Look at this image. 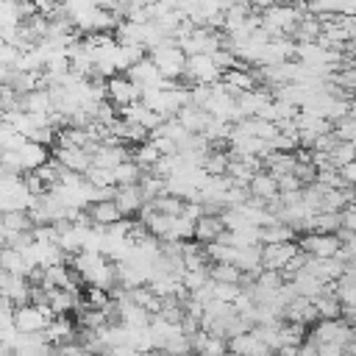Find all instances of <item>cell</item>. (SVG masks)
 Masks as SVG:
<instances>
[{
    "instance_id": "1",
    "label": "cell",
    "mask_w": 356,
    "mask_h": 356,
    "mask_svg": "<svg viewBox=\"0 0 356 356\" xmlns=\"http://www.w3.org/2000/svg\"><path fill=\"white\" fill-rule=\"evenodd\" d=\"M147 58L156 64V70L161 72L164 81H178V78L184 75V61H186V56H184V50L178 47L175 39L161 42L156 50L147 53Z\"/></svg>"
},
{
    "instance_id": "2",
    "label": "cell",
    "mask_w": 356,
    "mask_h": 356,
    "mask_svg": "<svg viewBox=\"0 0 356 356\" xmlns=\"http://www.w3.org/2000/svg\"><path fill=\"white\" fill-rule=\"evenodd\" d=\"M181 78L186 81V86H197V83L211 86V83H217V81L222 78V72L217 70V64L211 61V56L200 53V56H186V61H184V75H181Z\"/></svg>"
},
{
    "instance_id": "3",
    "label": "cell",
    "mask_w": 356,
    "mask_h": 356,
    "mask_svg": "<svg viewBox=\"0 0 356 356\" xmlns=\"http://www.w3.org/2000/svg\"><path fill=\"white\" fill-rule=\"evenodd\" d=\"M14 328L19 334H42L47 328V323L53 320V312L47 306H33V303H25V306H17L14 314Z\"/></svg>"
},
{
    "instance_id": "4",
    "label": "cell",
    "mask_w": 356,
    "mask_h": 356,
    "mask_svg": "<svg viewBox=\"0 0 356 356\" xmlns=\"http://www.w3.org/2000/svg\"><path fill=\"white\" fill-rule=\"evenodd\" d=\"M309 337L314 342H320V345H342L345 348L350 342V337H353V328L342 317H337V320H317L309 328Z\"/></svg>"
},
{
    "instance_id": "5",
    "label": "cell",
    "mask_w": 356,
    "mask_h": 356,
    "mask_svg": "<svg viewBox=\"0 0 356 356\" xmlns=\"http://www.w3.org/2000/svg\"><path fill=\"white\" fill-rule=\"evenodd\" d=\"M50 159L67 172H81L83 175L92 167V153L86 147H75V145H53Z\"/></svg>"
},
{
    "instance_id": "6",
    "label": "cell",
    "mask_w": 356,
    "mask_h": 356,
    "mask_svg": "<svg viewBox=\"0 0 356 356\" xmlns=\"http://www.w3.org/2000/svg\"><path fill=\"white\" fill-rule=\"evenodd\" d=\"M298 248L312 259H334L342 248L337 234H303L298 239Z\"/></svg>"
},
{
    "instance_id": "7",
    "label": "cell",
    "mask_w": 356,
    "mask_h": 356,
    "mask_svg": "<svg viewBox=\"0 0 356 356\" xmlns=\"http://www.w3.org/2000/svg\"><path fill=\"white\" fill-rule=\"evenodd\" d=\"M106 100L120 111V108H125V106L139 100V86L128 75H111L106 81Z\"/></svg>"
},
{
    "instance_id": "8",
    "label": "cell",
    "mask_w": 356,
    "mask_h": 356,
    "mask_svg": "<svg viewBox=\"0 0 356 356\" xmlns=\"http://www.w3.org/2000/svg\"><path fill=\"white\" fill-rule=\"evenodd\" d=\"M28 295H31V281L25 275H14V273L0 270V298L3 300H8L17 309V306L28 303Z\"/></svg>"
},
{
    "instance_id": "9",
    "label": "cell",
    "mask_w": 356,
    "mask_h": 356,
    "mask_svg": "<svg viewBox=\"0 0 356 356\" xmlns=\"http://www.w3.org/2000/svg\"><path fill=\"white\" fill-rule=\"evenodd\" d=\"M83 306L81 289H56L47 286V309L53 312V317H67L70 312H78Z\"/></svg>"
},
{
    "instance_id": "10",
    "label": "cell",
    "mask_w": 356,
    "mask_h": 356,
    "mask_svg": "<svg viewBox=\"0 0 356 356\" xmlns=\"http://www.w3.org/2000/svg\"><path fill=\"white\" fill-rule=\"evenodd\" d=\"M128 159H131V150L122 142H100L92 150V164L95 167H103V170H114L117 164H122Z\"/></svg>"
},
{
    "instance_id": "11",
    "label": "cell",
    "mask_w": 356,
    "mask_h": 356,
    "mask_svg": "<svg viewBox=\"0 0 356 356\" xmlns=\"http://www.w3.org/2000/svg\"><path fill=\"white\" fill-rule=\"evenodd\" d=\"M298 242H278V245H261V270H275L281 273L289 259L298 253Z\"/></svg>"
},
{
    "instance_id": "12",
    "label": "cell",
    "mask_w": 356,
    "mask_h": 356,
    "mask_svg": "<svg viewBox=\"0 0 356 356\" xmlns=\"http://www.w3.org/2000/svg\"><path fill=\"white\" fill-rule=\"evenodd\" d=\"M14 153H17V164H19V172L22 175L25 172H33V170H39L42 164L50 161V147L39 145V142H31V139H25L22 147L14 150Z\"/></svg>"
},
{
    "instance_id": "13",
    "label": "cell",
    "mask_w": 356,
    "mask_h": 356,
    "mask_svg": "<svg viewBox=\"0 0 356 356\" xmlns=\"http://www.w3.org/2000/svg\"><path fill=\"white\" fill-rule=\"evenodd\" d=\"M78 328H75V323L70 320V317H53L50 323H47V328L42 331V337H44V342L50 345V348H64V345H70V342H75L78 337Z\"/></svg>"
},
{
    "instance_id": "14",
    "label": "cell",
    "mask_w": 356,
    "mask_h": 356,
    "mask_svg": "<svg viewBox=\"0 0 356 356\" xmlns=\"http://www.w3.org/2000/svg\"><path fill=\"white\" fill-rule=\"evenodd\" d=\"M114 206L120 209V214L122 217H134V214H139V209L147 203L145 200V195H142V189H139V184H131V186H114Z\"/></svg>"
},
{
    "instance_id": "15",
    "label": "cell",
    "mask_w": 356,
    "mask_h": 356,
    "mask_svg": "<svg viewBox=\"0 0 356 356\" xmlns=\"http://www.w3.org/2000/svg\"><path fill=\"white\" fill-rule=\"evenodd\" d=\"M19 108H22L25 114H33V117H50V114L56 111V108H53V95H50L47 86H39V89L22 95V97H19Z\"/></svg>"
},
{
    "instance_id": "16",
    "label": "cell",
    "mask_w": 356,
    "mask_h": 356,
    "mask_svg": "<svg viewBox=\"0 0 356 356\" xmlns=\"http://www.w3.org/2000/svg\"><path fill=\"white\" fill-rule=\"evenodd\" d=\"M192 353H195V356H225V353H228V339L197 328V331L192 334Z\"/></svg>"
},
{
    "instance_id": "17",
    "label": "cell",
    "mask_w": 356,
    "mask_h": 356,
    "mask_svg": "<svg viewBox=\"0 0 356 356\" xmlns=\"http://www.w3.org/2000/svg\"><path fill=\"white\" fill-rule=\"evenodd\" d=\"M248 195L253 197V200H259V203H273V200H278V181L267 172V170H259L253 178H250V184H248Z\"/></svg>"
},
{
    "instance_id": "18",
    "label": "cell",
    "mask_w": 356,
    "mask_h": 356,
    "mask_svg": "<svg viewBox=\"0 0 356 356\" xmlns=\"http://www.w3.org/2000/svg\"><path fill=\"white\" fill-rule=\"evenodd\" d=\"M284 320L286 323H298V325H314L320 317H317V309H314V303L309 300V298H292L286 306H284Z\"/></svg>"
},
{
    "instance_id": "19",
    "label": "cell",
    "mask_w": 356,
    "mask_h": 356,
    "mask_svg": "<svg viewBox=\"0 0 356 356\" xmlns=\"http://www.w3.org/2000/svg\"><path fill=\"white\" fill-rule=\"evenodd\" d=\"M225 231V222L220 214H200V220L195 222V234L192 239L200 242V245H209V242H217Z\"/></svg>"
},
{
    "instance_id": "20",
    "label": "cell",
    "mask_w": 356,
    "mask_h": 356,
    "mask_svg": "<svg viewBox=\"0 0 356 356\" xmlns=\"http://www.w3.org/2000/svg\"><path fill=\"white\" fill-rule=\"evenodd\" d=\"M125 75H128V78H131V81H134L139 89H145V86H161V83H164L161 72L156 70V64H153L147 56H145L142 61H136V64H134V67H131Z\"/></svg>"
},
{
    "instance_id": "21",
    "label": "cell",
    "mask_w": 356,
    "mask_h": 356,
    "mask_svg": "<svg viewBox=\"0 0 356 356\" xmlns=\"http://www.w3.org/2000/svg\"><path fill=\"white\" fill-rule=\"evenodd\" d=\"M86 217H89V225H95V228H106V225L122 220V214H120V209L114 206L111 197H108V200H95V203L86 209Z\"/></svg>"
},
{
    "instance_id": "22",
    "label": "cell",
    "mask_w": 356,
    "mask_h": 356,
    "mask_svg": "<svg viewBox=\"0 0 356 356\" xmlns=\"http://www.w3.org/2000/svg\"><path fill=\"white\" fill-rule=\"evenodd\" d=\"M289 284H292V289H295V295L298 298H309V300H314L317 295H323L325 289H328V284H323L320 278H314L312 273H306V270H300V273H295L292 278H286Z\"/></svg>"
},
{
    "instance_id": "23",
    "label": "cell",
    "mask_w": 356,
    "mask_h": 356,
    "mask_svg": "<svg viewBox=\"0 0 356 356\" xmlns=\"http://www.w3.org/2000/svg\"><path fill=\"white\" fill-rule=\"evenodd\" d=\"M295 236H298V234H295V228H292L289 222H281V220H275V222H270V225H261V228H259V245L298 242Z\"/></svg>"
},
{
    "instance_id": "24",
    "label": "cell",
    "mask_w": 356,
    "mask_h": 356,
    "mask_svg": "<svg viewBox=\"0 0 356 356\" xmlns=\"http://www.w3.org/2000/svg\"><path fill=\"white\" fill-rule=\"evenodd\" d=\"M314 309H317V317L320 320H337V317H342V303L337 300V295H334V286L328 284V289L323 292V295H317L314 300Z\"/></svg>"
},
{
    "instance_id": "25",
    "label": "cell",
    "mask_w": 356,
    "mask_h": 356,
    "mask_svg": "<svg viewBox=\"0 0 356 356\" xmlns=\"http://www.w3.org/2000/svg\"><path fill=\"white\" fill-rule=\"evenodd\" d=\"M175 120L189 131V134H203V128H206V122H209V114L203 111V108H197V106H184L178 114H175Z\"/></svg>"
},
{
    "instance_id": "26",
    "label": "cell",
    "mask_w": 356,
    "mask_h": 356,
    "mask_svg": "<svg viewBox=\"0 0 356 356\" xmlns=\"http://www.w3.org/2000/svg\"><path fill=\"white\" fill-rule=\"evenodd\" d=\"M209 278L220 281V284H245V273L234 264H222V261H209Z\"/></svg>"
},
{
    "instance_id": "27",
    "label": "cell",
    "mask_w": 356,
    "mask_h": 356,
    "mask_svg": "<svg viewBox=\"0 0 356 356\" xmlns=\"http://www.w3.org/2000/svg\"><path fill=\"white\" fill-rule=\"evenodd\" d=\"M228 161H231V153L225 147H211L206 156H203V172L206 175H225L228 170Z\"/></svg>"
},
{
    "instance_id": "28",
    "label": "cell",
    "mask_w": 356,
    "mask_h": 356,
    "mask_svg": "<svg viewBox=\"0 0 356 356\" xmlns=\"http://www.w3.org/2000/svg\"><path fill=\"white\" fill-rule=\"evenodd\" d=\"M111 175H114V186H131V184H139V181H142L145 170H142L134 159H128V161L117 164V167L111 170Z\"/></svg>"
},
{
    "instance_id": "29",
    "label": "cell",
    "mask_w": 356,
    "mask_h": 356,
    "mask_svg": "<svg viewBox=\"0 0 356 356\" xmlns=\"http://www.w3.org/2000/svg\"><path fill=\"white\" fill-rule=\"evenodd\" d=\"M325 159H328V164H331L334 170H342V167H348V164L356 161V145H350V142H339V139H337V145L325 153Z\"/></svg>"
},
{
    "instance_id": "30",
    "label": "cell",
    "mask_w": 356,
    "mask_h": 356,
    "mask_svg": "<svg viewBox=\"0 0 356 356\" xmlns=\"http://www.w3.org/2000/svg\"><path fill=\"white\" fill-rule=\"evenodd\" d=\"M159 159H161V153H159V147H156L150 139L134 147V161H136L145 172H150V170L156 167V161H159Z\"/></svg>"
},
{
    "instance_id": "31",
    "label": "cell",
    "mask_w": 356,
    "mask_h": 356,
    "mask_svg": "<svg viewBox=\"0 0 356 356\" xmlns=\"http://www.w3.org/2000/svg\"><path fill=\"white\" fill-rule=\"evenodd\" d=\"M0 222H3V228L8 234H19V231H31L33 228L28 211H6V214H0Z\"/></svg>"
},
{
    "instance_id": "32",
    "label": "cell",
    "mask_w": 356,
    "mask_h": 356,
    "mask_svg": "<svg viewBox=\"0 0 356 356\" xmlns=\"http://www.w3.org/2000/svg\"><path fill=\"white\" fill-rule=\"evenodd\" d=\"M150 203H153L156 211L170 214V217H178V214L184 211V203H186V200H181V197H175V195H170V192H164V195H159V197L150 200Z\"/></svg>"
},
{
    "instance_id": "33",
    "label": "cell",
    "mask_w": 356,
    "mask_h": 356,
    "mask_svg": "<svg viewBox=\"0 0 356 356\" xmlns=\"http://www.w3.org/2000/svg\"><path fill=\"white\" fill-rule=\"evenodd\" d=\"M83 178H86L92 186H97V189H108V186H114V175H111V170H103V167H95V164L83 172Z\"/></svg>"
},
{
    "instance_id": "34",
    "label": "cell",
    "mask_w": 356,
    "mask_h": 356,
    "mask_svg": "<svg viewBox=\"0 0 356 356\" xmlns=\"http://www.w3.org/2000/svg\"><path fill=\"white\" fill-rule=\"evenodd\" d=\"M334 136L339 139V142H350V145H356V117H345V120H339V122H334Z\"/></svg>"
},
{
    "instance_id": "35",
    "label": "cell",
    "mask_w": 356,
    "mask_h": 356,
    "mask_svg": "<svg viewBox=\"0 0 356 356\" xmlns=\"http://www.w3.org/2000/svg\"><path fill=\"white\" fill-rule=\"evenodd\" d=\"M17 108H19V95L8 83H3L0 86V117L8 114V111H17Z\"/></svg>"
},
{
    "instance_id": "36",
    "label": "cell",
    "mask_w": 356,
    "mask_h": 356,
    "mask_svg": "<svg viewBox=\"0 0 356 356\" xmlns=\"http://www.w3.org/2000/svg\"><path fill=\"white\" fill-rule=\"evenodd\" d=\"M339 228L348 231V234H356V206L353 203L339 211Z\"/></svg>"
},
{
    "instance_id": "37",
    "label": "cell",
    "mask_w": 356,
    "mask_h": 356,
    "mask_svg": "<svg viewBox=\"0 0 356 356\" xmlns=\"http://www.w3.org/2000/svg\"><path fill=\"white\" fill-rule=\"evenodd\" d=\"M11 70H14V67H6V64H0V86H3V83H8V78H11Z\"/></svg>"
},
{
    "instance_id": "38",
    "label": "cell",
    "mask_w": 356,
    "mask_h": 356,
    "mask_svg": "<svg viewBox=\"0 0 356 356\" xmlns=\"http://www.w3.org/2000/svg\"><path fill=\"white\" fill-rule=\"evenodd\" d=\"M353 206H356V189H353Z\"/></svg>"
}]
</instances>
